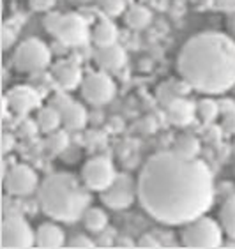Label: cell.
Returning <instances> with one entry per match:
<instances>
[{"label":"cell","mask_w":235,"mask_h":249,"mask_svg":"<svg viewBox=\"0 0 235 249\" xmlns=\"http://www.w3.org/2000/svg\"><path fill=\"white\" fill-rule=\"evenodd\" d=\"M214 178L203 161L168 150L144 164L138 200L152 219L163 225H187L214 205Z\"/></svg>","instance_id":"6da1fadb"},{"label":"cell","mask_w":235,"mask_h":249,"mask_svg":"<svg viewBox=\"0 0 235 249\" xmlns=\"http://www.w3.org/2000/svg\"><path fill=\"white\" fill-rule=\"evenodd\" d=\"M179 74L201 94H225L235 85V41L221 32L193 36L177 58Z\"/></svg>","instance_id":"7a4b0ae2"},{"label":"cell","mask_w":235,"mask_h":249,"mask_svg":"<svg viewBox=\"0 0 235 249\" xmlns=\"http://www.w3.org/2000/svg\"><path fill=\"white\" fill-rule=\"evenodd\" d=\"M90 193L71 173H52L39 184L37 201L41 211L60 223H74L90 207Z\"/></svg>","instance_id":"3957f363"},{"label":"cell","mask_w":235,"mask_h":249,"mask_svg":"<svg viewBox=\"0 0 235 249\" xmlns=\"http://www.w3.org/2000/svg\"><path fill=\"white\" fill-rule=\"evenodd\" d=\"M182 244L186 248L212 249L223 244V228L211 217L200 216L184 226L181 233Z\"/></svg>","instance_id":"277c9868"},{"label":"cell","mask_w":235,"mask_h":249,"mask_svg":"<svg viewBox=\"0 0 235 249\" xmlns=\"http://www.w3.org/2000/svg\"><path fill=\"white\" fill-rule=\"evenodd\" d=\"M52 62V52L37 37H30L18 44L13 57V64L19 72L43 71Z\"/></svg>","instance_id":"5b68a950"},{"label":"cell","mask_w":235,"mask_h":249,"mask_svg":"<svg viewBox=\"0 0 235 249\" xmlns=\"http://www.w3.org/2000/svg\"><path fill=\"white\" fill-rule=\"evenodd\" d=\"M4 249H27L36 246V231L29 221L21 216H7L2 221V240Z\"/></svg>","instance_id":"8992f818"},{"label":"cell","mask_w":235,"mask_h":249,"mask_svg":"<svg viewBox=\"0 0 235 249\" xmlns=\"http://www.w3.org/2000/svg\"><path fill=\"white\" fill-rule=\"evenodd\" d=\"M136 198H138V182H134L133 177L126 173H117L113 184L101 195L103 203L113 211L127 209L133 205Z\"/></svg>","instance_id":"52a82bcc"},{"label":"cell","mask_w":235,"mask_h":249,"mask_svg":"<svg viewBox=\"0 0 235 249\" xmlns=\"http://www.w3.org/2000/svg\"><path fill=\"white\" fill-rule=\"evenodd\" d=\"M55 37L66 46L78 48V46H85L92 39V32L89 29V23L82 15L78 13H67L62 15L58 29L55 32Z\"/></svg>","instance_id":"ba28073f"},{"label":"cell","mask_w":235,"mask_h":249,"mask_svg":"<svg viewBox=\"0 0 235 249\" xmlns=\"http://www.w3.org/2000/svg\"><path fill=\"white\" fill-rule=\"evenodd\" d=\"M117 177L115 166L108 158H92L85 163L82 170V178L90 191H105L113 184Z\"/></svg>","instance_id":"9c48e42d"},{"label":"cell","mask_w":235,"mask_h":249,"mask_svg":"<svg viewBox=\"0 0 235 249\" xmlns=\"http://www.w3.org/2000/svg\"><path fill=\"white\" fill-rule=\"evenodd\" d=\"M39 177L29 164H15L4 175V189L11 196H29L39 189Z\"/></svg>","instance_id":"30bf717a"},{"label":"cell","mask_w":235,"mask_h":249,"mask_svg":"<svg viewBox=\"0 0 235 249\" xmlns=\"http://www.w3.org/2000/svg\"><path fill=\"white\" fill-rule=\"evenodd\" d=\"M115 92V83L106 72H92L82 83V96L85 97L87 103L94 106H103L110 103Z\"/></svg>","instance_id":"8fae6325"},{"label":"cell","mask_w":235,"mask_h":249,"mask_svg":"<svg viewBox=\"0 0 235 249\" xmlns=\"http://www.w3.org/2000/svg\"><path fill=\"white\" fill-rule=\"evenodd\" d=\"M52 106H55L60 115H62V125L66 129L78 131L83 129L87 125V120H89V113H87L85 106L78 101H71L64 94H57L53 96Z\"/></svg>","instance_id":"7c38bea8"},{"label":"cell","mask_w":235,"mask_h":249,"mask_svg":"<svg viewBox=\"0 0 235 249\" xmlns=\"http://www.w3.org/2000/svg\"><path fill=\"white\" fill-rule=\"evenodd\" d=\"M5 99L9 103L11 110L18 113V115H27L29 111L37 110L41 106V96H39L37 90H34L32 87L21 85L11 89L7 94H5Z\"/></svg>","instance_id":"4fadbf2b"},{"label":"cell","mask_w":235,"mask_h":249,"mask_svg":"<svg viewBox=\"0 0 235 249\" xmlns=\"http://www.w3.org/2000/svg\"><path fill=\"white\" fill-rule=\"evenodd\" d=\"M53 78H55L57 85L66 92L74 90V89H78V85L83 83L82 69L74 62L57 64V66L53 67Z\"/></svg>","instance_id":"5bb4252c"},{"label":"cell","mask_w":235,"mask_h":249,"mask_svg":"<svg viewBox=\"0 0 235 249\" xmlns=\"http://www.w3.org/2000/svg\"><path fill=\"white\" fill-rule=\"evenodd\" d=\"M94 57H96L97 66L103 71H119L120 67H124L126 60H127L126 50L120 44H111V46L97 48Z\"/></svg>","instance_id":"9a60e30c"},{"label":"cell","mask_w":235,"mask_h":249,"mask_svg":"<svg viewBox=\"0 0 235 249\" xmlns=\"http://www.w3.org/2000/svg\"><path fill=\"white\" fill-rule=\"evenodd\" d=\"M166 115L168 120L175 125H189L197 117V103H193L184 97H177L173 99L170 105L166 106Z\"/></svg>","instance_id":"2e32d148"},{"label":"cell","mask_w":235,"mask_h":249,"mask_svg":"<svg viewBox=\"0 0 235 249\" xmlns=\"http://www.w3.org/2000/svg\"><path fill=\"white\" fill-rule=\"evenodd\" d=\"M66 244V233L57 223H43L36 230V246L41 249H57Z\"/></svg>","instance_id":"e0dca14e"},{"label":"cell","mask_w":235,"mask_h":249,"mask_svg":"<svg viewBox=\"0 0 235 249\" xmlns=\"http://www.w3.org/2000/svg\"><path fill=\"white\" fill-rule=\"evenodd\" d=\"M117 39H119V30L115 23L108 16H103L92 30V41L96 43L97 48H103V46L117 44Z\"/></svg>","instance_id":"ac0fdd59"},{"label":"cell","mask_w":235,"mask_h":249,"mask_svg":"<svg viewBox=\"0 0 235 249\" xmlns=\"http://www.w3.org/2000/svg\"><path fill=\"white\" fill-rule=\"evenodd\" d=\"M124 15H126L124 16L126 25L134 30L145 29V27H149L150 21H152V13H150V9L142 4H133Z\"/></svg>","instance_id":"d6986e66"},{"label":"cell","mask_w":235,"mask_h":249,"mask_svg":"<svg viewBox=\"0 0 235 249\" xmlns=\"http://www.w3.org/2000/svg\"><path fill=\"white\" fill-rule=\"evenodd\" d=\"M37 125H39V131H43V133H53V131H57L60 125H62V115H60V111L55 108V106H44V108H39V113H37Z\"/></svg>","instance_id":"ffe728a7"},{"label":"cell","mask_w":235,"mask_h":249,"mask_svg":"<svg viewBox=\"0 0 235 249\" xmlns=\"http://www.w3.org/2000/svg\"><path fill=\"white\" fill-rule=\"evenodd\" d=\"M83 223H85V228L89 231L101 233L108 226V216L99 207H89L87 212L83 214Z\"/></svg>","instance_id":"44dd1931"},{"label":"cell","mask_w":235,"mask_h":249,"mask_svg":"<svg viewBox=\"0 0 235 249\" xmlns=\"http://www.w3.org/2000/svg\"><path fill=\"white\" fill-rule=\"evenodd\" d=\"M200 149V140L197 136H193V134H181L175 140V145H173L172 150L184 156V158H197Z\"/></svg>","instance_id":"7402d4cb"},{"label":"cell","mask_w":235,"mask_h":249,"mask_svg":"<svg viewBox=\"0 0 235 249\" xmlns=\"http://www.w3.org/2000/svg\"><path fill=\"white\" fill-rule=\"evenodd\" d=\"M219 225L230 239H235V196L228 198L221 207Z\"/></svg>","instance_id":"603a6c76"},{"label":"cell","mask_w":235,"mask_h":249,"mask_svg":"<svg viewBox=\"0 0 235 249\" xmlns=\"http://www.w3.org/2000/svg\"><path fill=\"white\" fill-rule=\"evenodd\" d=\"M197 115L200 117V120L203 124H212L219 113V103L214 99H201L197 105Z\"/></svg>","instance_id":"cb8c5ba5"},{"label":"cell","mask_w":235,"mask_h":249,"mask_svg":"<svg viewBox=\"0 0 235 249\" xmlns=\"http://www.w3.org/2000/svg\"><path fill=\"white\" fill-rule=\"evenodd\" d=\"M189 89H191V87L187 85L186 82H182V83L173 82L172 85H164L163 89L159 90V99H161V103H163L164 106H168L173 99L182 97L184 92H187Z\"/></svg>","instance_id":"d4e9b609"},{"label":"cell","mask_w":235,"mask_h":249,"mask_svg":"<svg viewBox=\"0 0 235 249\" xmlns=\"http://www.w3.org/2000/svg\"><path fill=\"white\" fill-rule=\"evenodd\" d=\"M67 145H69V138H67V134L64 131L57 129L50 133L48 140H46V147L52 154H60L67 149Z\"/></svg>","instance_id":"484cf974"},{"label":"cell","mask_w":235,"mask_h":249,"mask_svg":"<svg viewBox=\"0 0 235 249\" xmlns=\"http://www.w3.org/2000/svg\"><path fill=\"white\" fill-rule=\"evenodd\" d=\"M99 5L108 18H115L126 13L124 0H99Z\"/></svg>","instance_id":"4316f807"},{"label":"cell","mask_w":235,"mask_h":249,"mask_svg":"<svg viewBox=\"0 0 235 249\" xmlns=\"http://www.w3.org/2000/svg\"><path fill=\"white\" fill-rule=\"evenodd\" d=\"M16 37H18V30H16V27L5 23L4 29H2V48L9 50L11 46L15 44Z\"/></svg>","instance_id":"83f0119b"},{"label":"cell","mask_w":235,"mask_h":249,"mask_svg":"<svg viewBox=\"0 0 235 249\" xmlns=\"http://www.w3.org/2000/svg\"><path fill=\"white\" fill-rule=\"evenodd\" d=\"M69 248L74 249H94L96 248V242L87 237V235H74L71 240H69Z\"/></svg>","instance_id":"f1b7e54d"},{"label":"cell","mask_w":235,"mask_h":249,"mask_svg":"<svg viewBox=\"0 0 235 249\" xmlns=\"http://www.w3.org/2000/svg\"><path fill=\"white\" fill-rule=\"evenodd\" d=\"M60 18H62L60 13H48V15L44 16L43 25H44V29H46V32L55 36V32H57V29H58V23H60Z\"/></svg>","instance_id":"f546056e"},{"label":"cell","mask_w":235,"mask_h":249,"mask_svg":"<svg viewBox=\"0 0 235 249\" xmlns=\"http://www.w3.org/2000/svg\"><path fill=\"white\" fill-rule=\"evenodd\" d=\"M138 246L140 248H145V249H156V248H159V240L156 239V237H152V235H142L140 237V242H138Z\"/></svg>","instance_id":"4dcf8cb0"},{"label":"cell","mask_w":235,"mask_h":249,"mask_svg":"<svg viewBox=\"0 0 235 249\" xmlns=\"http://www.w3.org/2000/svg\"><path fill=\"white\" fill-rule=\"evenodd\" d=\"M15 145H16L15 136H13V134H9V133H4V136H2V152L9 154L11 150L15 149Z\"/></svg>","instance_id":"1f68e13d"},{"label":"cell","mask_w":235,"mask_h":249,"mask_svg":"<svg viewBox=\"0 0 235 249\" xmlns=\"http://www.w3.org/2000/svg\"><path fill=\"white\" fill-rule=\"evenodd\" d=\"M219 113L223 117L230 115V113H235V101H232V99L219 101Z\"/></svg>","instance_id":"d6a6232c"},{"label":"cell","mask_w":235,"mask_h":249,"mask_svg":"<svg viewBox=\"0 0 235 249\" xmlns=\"http://www.w3.org/2000/svg\"><path fill=\"white\" fill-rule=\"evenodd\" d=\"M223 129L226 133H230L235 136V113H230V115L223 117Z\"/></svg>","instance_id":"836d02e7"},{"label":"cell","mask_w":235,"mask_h":249,"mask_svg":"<svg viewBox=\"0 0 235 249\" xmlns=\"http://www.w3.org/2000/svg\"><path fill=\"white\" fill-rule=\"evenodd\" d=\"M55 0H30V5H32L36 11H48L53 5Z\"/></svg>","instance_id":"e575fe53"},{"label":"cell","mask_w":235,"mask_h":249,"mask_svg":"<svg viewBox=\"0 0 235 249\" xmlns=\"http://www.w3.org/2000/svg\"><path fill=\"white\" fill-rule=\"evenodd\" d=\"M37 129H39V125H37V122H36V124H34V122H25L23 125H21V133L25 134V136H27V134H29V136H34V134L37 133Z\"/></svg>","instance_id":"d590c367"},{"label":"cell","mask_w":235,"mask_h":249,"mask_svg":"<svg viewBox=\"0 0 235 249\" xmlns=\"http://www.w3.org/2000/svg\"><path fill=\"white\" fill-rule=\"evenodd\" d=\"M216 5L223 11H234L235 9V0H216Z\"/></svg>","instance_id":"8d00e7d4"},{"label":"cell","mask_w":235,"mask_h":249,"mask_svg":"<svg viewBox=\"0 0 235 249\" xmlns=\"http://www.w3.org/2000/svg\"><path fill=\"white\" fill-rule=\"evenodd\" d=\"M228 27H230V30L235 34V9L230 11V16H228Z\"/></svg>","instance_id":"74e56055"},{"label":"cell","mask_w":235,"mask_h":249,"mask_svg":"<svg viewBox=\"0 0 235 249\" xmlns=\"http://www.w3.org/2000/svg\"><path fill=\"white\" fill-rule=\"evenodd\" d=\"M71 4H78V5H82V4H89L90 0H69Z\"/></svg>","instance_id":"f35d334b"},{"label":"cell","mask_w":235,"mask_h":249,"mask_svg":"<svg viewBox=\"0 0 235 249\" xmlns=\"http://www.w3.org/2000/svg\"><path fill=\"white\" fill-rule=\"evenodd\" d=\"M234 154H235V142H234Z\"/></svg>","instance_id":"ab89813d"},{"label":"cell","mask_w":235,"mask_h":249,"mask_svg":"<svg viewBox=\"0 0 235 249\" xmlns=\"http://www.w3.org/2000/svg\"><path fill=\"white\" fill-rule=\"evenodd\" d=\"M145 2H154V0H145Z\"/></svg>","instance_id":"60d3db41"}]
</instances>
